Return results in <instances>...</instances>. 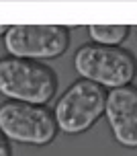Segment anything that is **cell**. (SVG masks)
Returning <instances> with one entry per match:
<instances>
[{"instance_id": "1", "label": "cell", "mask_w": 137, "mask_h": 156, "mask_svg": "<svg viewBox=\"0 0 137 156\" xmlns=\"http://www.w3.org/2000/svg\"><path fill=\"white\" fill-rule=\"evenodd\" d=\"M55 90L57 76L49 66L10 55L0 60V94L8 101L45 107Z\"/></svg>"}, {"instance_id": "2", "label": "cell", "mask_w": 137, "mask_h": 156, "mask_svg": "<svg viewBox=\"0 0 137 156\" xmlns=\"http://www.w3.org/2000/svg\"><path fill=\"white\" fill-rule=\"evenodd\" d=\"M74 68L84 80L115 90L133 82L137 74V60L123 47L86 43L74 54Z\"/></svg>"}, {"instance_id": "3", "label": "cell", "mask_w": 137, "mask_h": 156, "mask_svg": "<svg viewBox=\"0 0 137 156\" xmlns=\"http://www.w3.org/2000/svg\"><path fill=\"white\" fill-rule=\"evenodd\" d=\"M107 90L102 86L88 82V80H76L68 86V90L55 103V123L57 129L63 133H82L90 129L100 119L107 107Z\"/></svg>"}, {"instance_id": "4", "label": "cell", "mask_w": 137, "mask_h": 156, "mask_svg": "<svg viewBox=\"0 0 137 156\" xmlns=\"http://www.w3.org/2000/svg\"><path fill=\"white\" fill-rule=\"evenodd\" d=\"M0 129L6 140L31 146H45L57 133L55 115L47 107L6 101L0 105Z\"/></svg>"}, {"instance_id": "5", "label": "cell", "mask_w": 137, "mask_h": 156, "mask_svg": "<svg viewBox=\"0 0 137 156\" xmlns=\"http://www.w3.org/2000/svg\"><path fill=\"white\" fill-rule=\"evenodd\" d=\"M70 45V31L63 25H10L4 47L19 60H53L63 55Z\"/></svg>"}, {"instance_id": "6", "label": "cell", "mask_w": 137, "mask_h": 156, "mask_svg": "<svg viewBox=\"0 0 137 156\" xmlns=\"http://www.w3.org/2000/svg\"><path fill=\"white\" fill-rule=\"evenodd\" d=\"M104 115L115 140L125 148H137V86L108 90Z\"/></svg>"}, {"instance_id": "7", "label": "cell", "mask_w": 137, "mask_h": 156, "mask_svg": "<svg viewBox=\"0 0 137 156\" xmlns=\"http://www.w3.org/2000/svg\"><path fill=\"white\" fill-rule=\"evenodd\" d=\"M92 43L107 47H119L129 35V25H88Z\"/></svg>"}, {"instance_id": "8", "label": "cell", "mask_w": 137, "mask_h": 156, "mask_svg": "<svg viewBox=\"0 0 137 156\" xmlns=\"http://www.w3.org/2000/svg\"><path fill=\"white\" fill-rule=\"evenodd\" d=\"M0 156H10V144H8L6 136L0 129Z\"/></svg>"}, {"instance_id": "9", "label": "cell", "mask_w": 137, "mask_h": 156, "mask_svg": "<svg viewBox=\"0 0 137 156\" xmlns=\"http://www.w3.org/2000/svg\"><path fill=\"white\" fill-rule=\"evenodd\" d=\"M8 27H10V25H0V35H6V33H8Z\"/></svg>"}]
</instances>
